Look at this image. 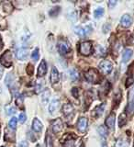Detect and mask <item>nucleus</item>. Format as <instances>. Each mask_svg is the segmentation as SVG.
<instances>
[{"instance_id": "f257e3e1", "label": "nucleus", "mask_w": 134, "mask_h": 147, "mask_svg": "<svg viewBox=\"0 0 134 147\" xmlns=\"http://www.w3.org/2000/svg\"><path fill=\"white\" fill-rule=\"evenodd\" d=\"M85 77L87 82L92 83V84H96V83H99L100 81L99 74L98 70H96L94 68H90L89 70H87L85 73Z\"/></svg>"}, {"instance_id": "f03ea898", "label": "nucleus", "mask_w": 134, "mask_h": 147, "mask_svg": "<svg viewBox=\"0 0 134 147\" xmlns=\"http://www.w3.org/2000/svg\"><path fill=\"white\" fill-rule=\"evenodd\" d=\"M57 49L60 54L64 55L71 51V45L69 43V41L65 40H60L57 43Z\"/></svg>"}, {"instance_id": "7ed1b4c3", "label": "nucleus", "mask_w": 134, "mask_h": 147, "mask_svg": "<svg viewBox=\"0 0 134 147\" xmlns=\"http://www.w3.org/2000/svg\"><path fill=\"white\" fill-rule=\"evenodd\" d=\"M13 60H12V53L10 51H6L2 56L0 57V63L5 67H10L12 65Z\"/></svg>"}, {"instance_id": "20e7f679", "label": "nucleus", "mask_w": 134, "mask_h": 147, "mask_svg": "<svg viewBox=\"0 0 134 147\" xmlns=\"http://www.w3.org/2000/svg\"><path fill=\"white\" fill-rule=\"evenodd\" d=\"M80 53L85 55V56H88L92 53H93V45H92L91 41H83L80 44Z\"/></svg>"}, {"instance_id": "39448f33", "label": "nucleus", "mask_w": 134, "mask_h": 147, "mask_svg": "<svg viewBox=\"0 0 134 147\" xmlns=\"http://www.w3.org/2000/svg\"><path fill=\"white\" fill-rule=\"evenodd\" d=\"M99 68L104 75H108L113 70V64L111 62L105 60V61H102L99 63Z\"/></svg>"}, {"instance_id": "423d86ee", "label": "nucleus", "mask_w": 134, "mask_h": 147, "mask_svg": "<svg viewBox=\"0 0 134 147\" xmlns=\"http://www.w3.org/2000/svg\"><path fill=\"white\" fill-rule=\"evenodd\" d=\"M91 31H92L91 25L85 26V27L77 26V27L75 28V32L77 35H79L80 37H85L86 35H88L89 33H91Z\"/></svg>"}, {"instance_id": "0eeeda50", "label": "nucleus", "mask_w": 134, "mask_h": 147, "mask_svg": "<svg viewBox=\"0 0 134 147\" xmlns=\"http://www.w3.org/2000/svg\"><path fill=\"white\" fill-rule=\"evenodd\" d=\"M87 125H88V121H87V119L85 117H82L79 119V121L77 122V129L80 132L84 133L87 130Z\"/></svg>"}, {"instance_id": "6e6552de", "label": "nucleus", "mask_w": 134, "mask_h": 147, "mask_svg": "<svg viewBox=\"0 0 134 147\" xmlns=\"http://www.w3.org/2000/svg\"><path fill=\"white\" fill-rule=\"evenodd\" d=\"M46 73H47V63L45 60H41L38 70H37V76L43 77L46 75Z\"/></svg>"}, {"instance_id": "1a4fd4ad", "label": "nucleus", "mask_w": 134, "mask_h": 147, "mask_svg": "<svg viewBox=\"0 0 134 147\" xmlns=\"http://www.w3.org/2000/svg\"><path fill=\"white\" fill-rule=\"evenodd\" d=\"M51 126H52V129H53V132L55 133H58L62 131V129H63V121H62V119H54V121H52V123H51Z\"/></svg>"}, {"instance_id": "9d476101", "label": "nucleus", "mask_w": 134, "mask_h": 147, "mask_svg": "<svg viewBox=\"0 0 134 147\" xmlns=\"http://www.w3.org/2000/svg\"><path fill=\"white\" fill-rule=\"evenodd\" d=\"M16 56L20 61H25L29 57V51L26 48H20L16 52Z\"/></svg>"}, {"instance_id": "9b49d317", "label": "nucleus", "mask_w": 134, "mask_h": 147, "mask_svg": "<svg viewBox=\"0 0 134 147\" xmlns=\"http://www.w3.org/2000/svg\"><path fill=\"white\" fill-rule=\"evenodd\" d=\"M115 119H116V116H115V113L109 114L108 118L106 119V126H107L110 130H114V126H115Z\"/></svg>"}, {"instance_id": "f8f14e48", "label": "nucleus", "mask_w": 134, "mask_h": 147, "mask_svg": "<svg viewBox=\"0 0 134 147\" xmlns=\"http://www.w3.org/2000/svg\"><path fill=\"white\" fill-rule=\"evenodd\" d=\"M132 55H133V51L131 49H129V48L125 49L123 51V53H122V63H127L132 57Z\"/></svg>"}, {"instance_id": "ddd939ff", "label": "nucleus", "mask_w": 134, "mask_h": 147, "mask_svg": "<svg viewBox=\"0 0 134 147\" xmlns=\"http://www.w3.org/2000/svg\"><path fill=\"white\" fill-rule=\"evenodd\" d=\"M63 114L65 115V116L69 117V116H71V115L73 114V112H75V109H73V105L70 104V103H66V104H64L63 106Z\"/></svg>"}, {"instance_id": "4468645a", "label": "nucleus", "mask_w": 134, "mask_h": 147, "mask_svg": "<svg viewBox=\"0 0 134 147\" xmlns=\"http://www.w3.org/2000/svg\"><path fill=\"white\" fill-rule=\"evenodd\" d=\"M131 22H132L131 17L129 15V14H125V15H123L122 18H121V24L124 28H129L131 25Z\"/></svg>"}, {"instance_id": "2eb2a0df", "label": "nucleus", "mask_w": 134, "mask_h": 147, "mask_svg": "<svg viewBox=\"0 0 134 147\" xmlns=\"http://www.w3.org/2000/svg\"><path fill=\"white\" fill-rule=\"evenodd\" d=\"M42 128H43V125H42V123H41V121L39 119L35 118L33 119V122H32V130L36 132H40L42 131Z\"/></svg>"}, {"instance_id": "dca6fc26", "label": "nucleus", "mask_w": 134, "mask_h": 147, "mask_svg": "<svg viewBox=\"0 0 134 147\" xmlns=\"http://www.w3.org/2000/svg\"><path fill=\"white\" fill-rule=\"evenodd\" d=\"M59 104H60V100L58 98H53L52 101H51V103L49 105V111L50 113H54L56 110L58 109L59 108Z\"/></svg>"}, {"instance_id": "f3484780", "label": "nucleus", "mask_w": 134, "mask_h": 147, "mask_svg": "<svg viewBox=\"0 0 134 147\" xmlns=\"http://www.w3.org/2000/svg\"><path fill=\"white\" fill-rule=\"evenodd\" d=\"M59 79L60 76L58 70L56 69V67H53L52 72H51V82H52V84H56V83H58Z\"/></svg>"}, {"instance_id": "a211bd4d", "label": "nucleus", "mask_w": 134, "mask_h": 147, "mask_svg": "<svg viewBox=\"0 0 134 147\" xmlns=\"http://www.w3.org/2000/svg\"><path fill=\"white\" fill-rule=\"evenodd\" d=\"M5 83L7 87H12V86L15 84V77L13 76V73H9L7 75L5 78Z\"/></svg>"}, {"instance_id": "6ab92c4d", "label": "nucleus", "mask_w": 134, "mask_h": 147, "mask_svg": "<svg viewBox=\"0 0 134 147\" xmlns=\"http://www.w3.org/2000/svg\"><path fill=\"white\" fill-rule=\"evenodd\" d=\"M129 146V140L125 137H119L117 140L115 147H128Z\"/></svg>"}, {"instance_id": "aec40b11", "label": "nucleus", "mask_w": 134, "mask_h": 147, "mask_svg": "<svg viewBox=\"0 0 134 147\" xmlns=\"http://www.w3.org/2000/svg\"><path fill=\"white\" fill-rule=\"evenodd\" d=\"M105 109H106V105H105V104H101V105L98 106V107H96V108L94 109V116L96 117V118L100 117L101 115L103 114Z\"/></svg>"}, {"instance_id": "412c9836", "label": "nucleus", "mask_w": 134, "mask_h": 147, "mask_svg": "<svg viewBox=\"0 0 134 147\" xmlns=\"http://www.w3.org/2000/svg\"><path fill=\"white\" fill-rule=\"evenodd\" d=\"M51 96V92L49 89H46L45 91H43V93L41 94V102H42L43 104H46L48 102L49 100V98Z\"/></svg>"}, {"instance_id": "4be33fe9", "label": "nucleus", "mask_w": 134, "mask_h": 147, "mask_svg": "<svg viewBox=\"0 0 134 147\" xmlns=\"http://www.w3.org/2000/svg\"><path fill=\"white\" fill-rule=\"evenodd\" d=\"M127 122V118L125 113H121V116L119 117V127H122L126 124Z\"/></svg>"}, {"instance_id": "5701e85b", "label": "nucleus", "mask_w": 134, "mask_h": 147, "mask_svg": "<svg viewBox=\"0 0 134 147\" xmlns=\"http://www.w3.org/2000/svg\"><path fill=\"white\" fill-rule=\"evenodd\" d=\"M98 132L99 133V135L101 137H108V130H107V128L104 127V126H99L98 129Z\"/></svg>"}, {"instance_id": "b1692460", "label": "nucleus", "mask_w": 134, "mask_h": 147, "mask_svg": "<svg viewBox=\"0 0 134 147\" xmlns=\"http://www.w3.org/2000/svg\"><path fill=\"white\" fill-rule=\"evenodd\" d=\"M17 123H18V119L16 117H13L11 118V119L8 122V126H9V129H11L12 131H14L15 129L17 128Z\"/></svg>"}, {"instance_id": "393cba45", "label": "nucleus", "mask_w": 134, "mask_h": 147, "mask_svg": "<svg viewBox=\"0 0 134 147\" xmlns=\"http://www.w3.org/2000/svg\"><path fill=\"white\" fill-rule=\"evenodd\" d=\"M45 144H46V147H53V138L49 133H47L45 138Z\"/></svg>"}, {"instance_id": "a878e982", "label": "nucleus", "mask_w": 134, "mask_h": 147, "mask_svg": "<svg viewBox=\"0 0 134 147\" xmlns=\"http://www.w3.org/2000/svg\"><path fill=\"white\" fill-rule=\"evenodd\" d=\"M69 74H70V77L72 80H76L78 77H79V74H78L76 69H71L69 71Z\"/></svg>"}, {"instance_id": "bb28decb", "label": "nucleus", "mask_w": 134, "mask_h": 147, "mask_svg": "<svg viewBox=\"0 0 134 147\" xmlns=\"http://www.w3.org/2000/svg\"><path fill=\"white\" fill-rule=\"evenodd\" d=\"M5 110H6V113L7 115H12L16 112L15 108L12 107V106H10V105H7L6 107H5Z\"/></svg>"}, {"instance_id": "cd10ccee", "label": "nucleus", "mask_w": 134, "mask_h": 147, "mask_svg": "<svg viewBox=\"0 0 134 147\" xmlns=\"http://www.w3.org/2000/svg\"><path fill=\"white\" fill-rule=\"evenodd\" d=\"M60 10H61V8H60L59 7H53L52 10L49 12V14H50L51 17H56L59 14Z\"/></svg>"}, {"instance_id": "c85d7f7f", "label": "nucleus", "mask_w": 134, "mask_h": 147, "mask_svg": "<svg viewBox=\"0 0 134 147\" xmlns=\"http://www.w3.org/2000/svg\"><path fill=\"white\" fill-rule=\"evenodd\" d=\"M104 8L102 7H98V9H96L94 14H95V17L96 18H100V17H102L103 16V14H104Z\"/></svg>"}, {"instance_id": "c756f323", "label": "nucleus", "mask_w": 134, "mask_h": 147, "mask_svg": "<svg viewBox=\"0 0 134 147\" xmlns=\"http://www.w3.org/2000/svg\"><path fill=\"white\" fill-rule=\"evenodd\" d=\"M127 110H128V112L131 113V114L134 111V100L129 101V105L127 107Z\"/></svg>"}, {"instance_id": "7c9ffc66", "label": "nucleus", "mask_w": 134, "mask_h": 147, "mask_svg": "<svg viewBox=\"0 0 134 147\" xmlns=\"http://www.w3.org/2000/svg\"><path fill=\"white\" fill-rule=\"evenodd\" d=\"M31 57H32V59L34 60V61H38V59H39V57H40V55H39V49L38 48H36L33 52H32V53H31Z\"/></svg>"}, {"instance_id": "2f4dec72", "label": "nucleus", "mask_w": 134, "mask_h": 147, "mask_svg": "<svg viewBox=\"0 0 134 147\" xmlns=\"http://www.w3.org/2000/svg\"><path fill=\"white\" fill-rule=\"evenodd\" d=\"M133 82H134V77H133L132 75H130V76H128L127 80H126V86L129 87L131 85L133 84Z\"/></svg>"}, {"instance_id": "473e14b6", "label": "nucleus", "mask_w": 134, "mask_h": 147, "mask_svg": "<svg viewBox=\"0 0 134 147\" xmlns=\"http://www.w3.org/2000/svg\"><path fill=\"white\" fill-rule=\"evenodd\" d=\"M64 146H65V147H73V146H75V140H73V139L66 140L65 144H64Z\"/></svg>"}, {"instance_id": "72a5a7b5", "label": "nucleus", "mask_w": 134, "mask_h": 147, "mask_svg": "<svg viewBox=\"0 0 134 147\" xmlns=\"http://www.w3.org/2000/svg\"><path fill=\"white\" fill-rule=\"evenodd\" d=\"M16 105L18 106L20 108H22V105H23V98L21 96H18V98H16Z\"/></svg>"}, {"instance_id": "f704fd0d", "label": "nucleus", "mask_w": 134, "mask_h": 147, "mask_svg": "<svg viewBox=\"0 0 134 147\" xmlns=\"http://www.w3.org/2000/svg\"><path fill=\"white\" fill-rule=\"evenodd\" d=\"M20 123H25L26 122V121H27V116H26V114L23 112V113H21L20 115Z\"/></svg>"}, {"instance_id": "c9c22d12", "label": "nucleus", "mask_w": 134, "mask_h": 147, "mask_svg": "<svg viewBox=\"0 0 134 147\" xmlns=\"http://www.w3.org/2000/svg\"><path fill=\"white\" fill-rule=\"evenodd\" d=\"M27 73H28V75H30V76H31L32 74H33V66H32V64H29V65H28Z\"/></svg>"}, {"instance_id": "e433bc0d", "label": "nucleus", "mask_w": 134, "mask_h": 147, "mask_svg": "<svg viewBox=\"0 0 134 147\" xmlns=\"http://www.w3.org/2000/svg\"><path fill=\"white\" fill-rule=\"evenodd\" d=\"M72 94L73 96H75V98H78V96H79V90H78V88H73L72 90Z\"/></svg>"}, {"instance_id": "4c0bfd02", "label": "nucleus", "mask_w": 134, "mask_h": 147, "mask_svg": "<svg viewBox=\"0 0 134 147\" xmlns=\"http://www.w3.org/2000/svg\"><path fill=\"white\" fill-rule=\"evenodd\" d=\"M134 100V87L130 91V94H129V101Z\"/></svg>"}, {"instance_id": "58836bf2", "label": "nucleus", "mask_w": 134, "mask_h": 147, "mask_svg": "<svg viewBox=\"0 0 134 147\" xmlns=\"http://www.w3.org/2000/svg\"><path fill=\"white\" fill-rule=\"evenodd\" d=\"M18 147H29V144L26 141H21L20 144H18Z\"/></svg>"}, {"instance_id": "ea45409f", "label": "nucleus", "mask_w": 134, "mask_h": 147, "mask_svg": "<svg viewBox=\"0 0 134 147\" xmlns=\"http://www.w3.org/2000/svg\"><path fill=\"white\" fill-rule=\"evenodd\" d=\"M41 82H38V84H37V86H36V92L37 93H40V90H41Z\"/></svg>"}, {"instance_id": "a19ab883", "label": "nucleus", "mask_w": 134, "mask_h": 147, "mask_svg": "<svg viewBox=\"0 0 134 147\" xmlns=\"http://www.w3.org/2000/svg\"><path fill=\"white\" fill-rule=\"evenodd\" d=\"M117 2L116 0H113V1H108V7H113L114 6H116L117 5Z\"/></svg>"}, {"instance_id": "79ce46f5", "label": "nucleus", "mask_w": 134, "mask_h": 147, "mask_svg": "<svg viewBox=\"0 0 134 147\" xmlns=\"http://www.w3.org/2000/svg\"><path fill=\"white\" fill-rule=\"evenodd\" d=\"M3 73H4V69L2 68V66L0 65V78L2 77V76H3Z\"/></svg>"}, {"instance_id": "37998d69", "label": "nucleus", "mask_w": 134, "mask_h": 147, "mask_svg": "<svg viewBox=\"0 0 134 147\" xmlns=\"http://www.w3.org/2000/svg\"><path fill=\"white\" fill-rule=\"evenodd\" d=\"M3 48V40H2V38L1 36H0V50Z\"/></svg>"}, {"instance_id": "c03bdc74", "label": "nucleus", "mask_w": 134, "mask_h": 147, "mask_svg": "<svg viewBox=\"0 0 134 147\" xmlns=\"http://www.w3.org/2000/svg\"><path fill=\"white\" fill-rule=\"evenodd\" d=\"M102 147H108V145H107V144H103V145H102Z\"/></svg>"}, {"instance_id": "a18cd8bd", "label": "nucleus", "mask_w": 134, "mask_h": 147, "mask_svg": "<svg viewBox=\"0 0 134 147\" xmlns=\"http://www.w3.org/2000/svg\"><path fill=\"white\" fill-rule=\"evenodd\" d=\"M0 92H1V87H0Z\"/></svg>"}, {"instance_id": "49530a36", "label": "nucleus", "mask_w": 134, "mask_h": 147, "mask_svg": "<svg viewBox=\"0 0 134 147\" xmlns=\"http://www.w3.org/2000/svg\"><path fill=\"white\" fill-rule=\"evenodd\" d=\"M133 147H134V144H133Z\"/></svg>"}]
</instances>
